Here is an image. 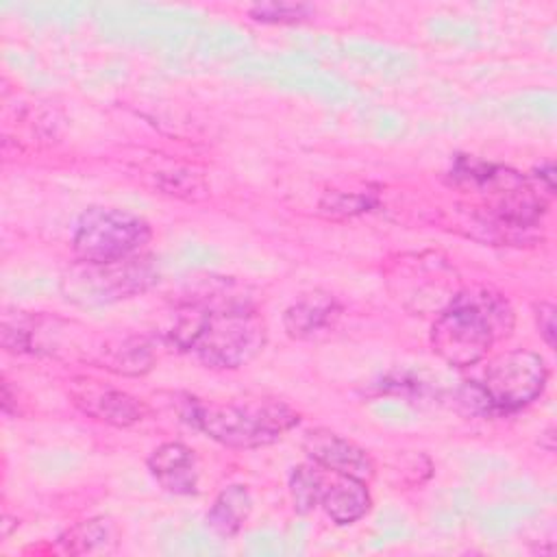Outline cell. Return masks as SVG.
I'll list each match as a JSON object with an SVG mask.
<instances>
[{
    "label": "cell",
    "mask_w": 557,
    "mask_h": 557,
    "mask_svg": "<svg viewBox=\"0 0 557 557\" xmlns=\"http://www.w3.org/2000/svg\"><path fill=\"white\" fill-rule=\"evenodd\" d=\"M170 339L207 368L235 370L263 350L268 326L250 298L220 281L181 302Z\"/></svg>",
    "instance_id": "6da1fadb"
},
{
    "label": "cell",
    "mask_w": 557,
    "mask_h": 557,
    "mask_svg": "<svg viewBox=\"0 0 557 557\" xmlns=\"http://www.w3.org/2000/svg\"><path fill=\"white\" fill-rule=\"evenodd\" d=\"M513 331L509 300L490 287H461L435 315L433 352L453 368H468L487 357L492 346Z\"/></svg>",
    "instance_id": "7a4b0ae2"
},
{
    "label": "cell",
    "mask_w": 557,
    "mask_h": 557,
    "mask_svg": "<svg viewBox=\"0 0 557 557\" xmlns=\"http://www.w3.org/2000/svg\"><path fill=\"white\" fill-rule=\"evenodd\" d=\"M185 418L207 437L228 448H259L292 431L300 416L276 398L200 400L187 398Z\"/></svg>",
    "instance_id": "3957f363"
},
{
    "label": "cell",
    "mask_w": 557,
    "mask_h": 557,
    "mask_svg": "<svg viewBox=\"0 0 557 557\" xmlns=\"http://www.w3.org/2000/svg\"><path fill=\"white\" fill-rule=\"evenodd\" d=\"M157 281L159 270L152 257L137 252L124 259L102 263L76 261L65 272L61 285L67 300L83 307H91L144 294Z\"/></svg>",
    "instance_id": "277c9868"
},
{
    "label": "cell",
    "mask_w": 557,
    "mask_h": 557,
    "mask_svg": "<svg viewBox=\"0 0 557 557\" xmlns=\"http://www.w3.org/2000/svg\"><path fill=\"white\" fill-rule=\"evenodd\" d=\"M150 237V224L137 213L115 207H89L76 220L72 250L76 261L102 263L137 255Z\"/></svg>",
    "instance_id": "5b68a950"
},
{
    "label": "cell",
    "mask_w": 557,
    "mask_h": 557,
    "mask_svg": "<svg viewBox=\"0 0 557 557\" xmlns=\"http://www.w3.org/2000/svg\"><path fill=\"white\" fill-rule=\"evenodd\" d=\"M392 296L411 313H440L461 289L455 268L435 252L400 255L385 270Z\"/></svg>",
    "instance_id": "8992f818"
},
{
    "label": "cell",
    "mask_w": 557,
    "mask_h": 557,
    "mask_svg": "<svg viewBox=\"0 0 557 557\" xmlns=\"http://www.w3.org/2000/svg\"><path fill=\"white\" fill-rule=\"evenodd\" d=\"M546 361L531 350L513 348L487 359L479 389L498 411H516L531 405L546 387Z\"/></svg>",
    "instance_id": "52a82bcc"
},
{
    "label": "cell",
    "mask_w": 557,
    "mask_h": 557,
    "mask_svg": "<svg viewBox=\"0 0 557 557\" xmlns=\"http://www.w3.org/2000/svg\"><path fill=\"white\" fill-rule=\"evenodd\" d=\"M67 394L74 407L85 416L113 426H131L139 422L148 411V407L133 394L85 376L72 379Z\"/></svg>",
    "instance_id": "ba28073f"
},
{
    "label": "cell",
    "mask_w": 557,
    "mask_h": 557,
    "mask_svg": "<svg viewBox=\"0 0 557 557\" xmlns=\"http://www.w3.org/2000/svg\"><path fill=\"white\" fill-rule=\"evenodd\" d=\"M372 498L363 479L324 468L318 463V507L339 527L361 520Z\"/></svg>",
    "instance_id": "9c48e42d"
},
{
    "label": "cell",
    "mask_w": 557,
    "mask_h": 557,
    "mask_svg": "<svg viewBox=\"0 0 557 557\" xmlns=\"http://www.w3.org/2000/svg\"><path fill=\"white\" fill-rule=\"evenodd\" d=\"M302 450L311 461L363 481H370L376 472L374 459L361 446L329 429L307 431L302 437Z\"/></svg>",
    "instance_id": "30bf717a"
},
{
    "label": "cell",
    "mask_w": 557,
    "mask_h": 557,
    "mask_svg": "<svg viewBox=\"0 0 557 557\" xmlns=\"http://www.w3.org/2000/svg\"><path fill=\"white\" fill-rule=\"evenodd\" d=\"M342 315V305L329 292L313 289L298 296L283 311V329L292 339L307 342L331 333Z\"/></svg>",
    "instance_id": "8fae6325"
},
{
    "label": "cell",
    "mask_w": 557,
    "mask_h": 557,
    "mask_svg": "<svg viewBox=\"0 0 557 557\" xmlns=\"http://www.w3.org/2000/svg\"><path fill=\"white\" fill-rule=\"evenodd\" d=\"M146 466L165 492L176 496H191L198 492V459L189 446L165 442L150 453Z\"/></svg>",
    "instance_id": "7c38bea8"
},
{
    "label": "cell",
    "mask_w": 557,
    "mask_h": 557,
    "mask_svg": "<svg viewBox=\"0 0 557 557\" xmlns=\"http://www.w3.org/2000/svg\"><path fill=\"white\" fill-rule=\"evenodd\" d=\"M250 511H252V496L248 487L235 483L224 487L215 496V500L211 503L205 516V522L215 535L233 537L244 529Z\"/></svg>",
    "instance_id": "4fadbf2b"
},
{
    "label": "cell",
    "mask_w": 557,
    "mask_h": 557,
    "mask_svg": "<svg viewBox=\"0 0 557 557\" xmlns=\"http://www.w3.org/2000/svg\"><path fill=\"white\" fill-rule=\"evenodd\" d=\"M117 544L115 529L109 518H89L83 520L67 531H63L57 540L59 553L63 555H91V553H109Z\"/></svg>",
    "instance_id": "5bb4252c"
},
{
    "label": "cell",
    "mask_w": 557,
    "mask_h": 557,
    "mask_svg": "<svg viewBox=\"0 0 557 557\" xmlns=\"http://www.w3.org/2000/svg\"><path fill=\"white\" fill-rule=\"evenodd\" d=\"M100 363L117 374H144L152 368V348L141 337H126L113 346L102 348Z\"/></svg>",
    "instance_id": "9a60e30c"
},
{
    "label": "cell",
    "mask_w": 557,
    "mask_h": 557,
    "mask_svg": "<svg viewBox=\"0 0 557 557\" xmlns=\"http://www.w3.org/2000/svg\"><path fill=\"white\" fill-rule=\"evenodd\" d=\"M292 503L298 513H309L318 507V463L307 461L294 468L289 476Z\"/></svg>",
    "instance_id": "2e32d148"
},
{
    "label": "cell",
    "mask_w": 557,
    "mask_h": 557,
    "mask_svg": "<svg viewBox=\"0 0 557 557\" xmlns=\"http://www.w3.org/2000/svg\"><path fill=\"white\" fill-rule=\"evenodd\" d=\"M315 13V9L307 2H257L248 9V15L255 22H263V24H294V22H302L307 17H311Z\"/></svg>",
    "instance_id": "e0dca14e"
},
{
    "label": "cell",
    "mask_w": 557,
    "mask_h": 557,
    "mask_svg": "<svg viewBox=\"0 0 557 557\" xmlns=\"http://www.w3.org/2000/svg\"><path fill=\"white\" fill-rule=\"evenodd\" d=\"M368 207V198L363 196H346V194H337V196H331V198H324L320 202V209L322 211H329V215H335V213H342V215H350V213H357V211H363Z\"/></svg>",
    "instance_id": "ac0fdd59"
},
{
    "label": "cell",
    "mask_w": 557,
    "mask_h": 557,
    "mask_svg": "<svg viewBox=\"0 0 557 557\" xmlns=\"http://www.w3.org/2000/svg\"><path fill=\"white\" fill-rule=\"evenodd\" d=\"M535 324L537 331L542 335V339L546 342L548 348H555V305L548 300H540L535 305Z\"/></svg>",
    "instance_id": "d6986e66"
}]
</instances>
